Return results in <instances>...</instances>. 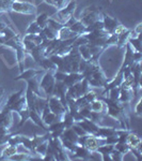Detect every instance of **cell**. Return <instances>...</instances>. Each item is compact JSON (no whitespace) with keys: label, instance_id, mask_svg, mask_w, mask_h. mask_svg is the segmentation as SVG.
Here are the masks:
<instances>
[{"label":"cell","instance_id":"30","mask_svg":"<svg viewBox=\"0 0 142 161\" xmlns=\"http://www.w3.org/2000/svg\"><path fill=\"white\" fill-rule=\"evenodd\" d=\"M38 66L45 70V71H57V66L53 64L49 57H44L40 64H38Z\"/></svg>","mask_w":142,"mask_h":161},{"label":"cell","instance_id":"44","mask_svg":"<svg viewBox=\"0 0 142 161\" xmlns=\"http://www.w3.org/2000/svg\"><path fill=\"white\" fill-rule=\"evenodd\" d=\"M47 26L49 28H51V29L56 30V31H59L62 27H63V25L60 24V23H58L56 19H53V17H49V19H48V23H47Z\"/></svg>","mask_w":142,"mask_h":161},{"label":"cell","instance_id":"43","mask_svg":"<svg viewBox=\"0 0 142 161\" xmlns=\"http://www.w3.org/2000/svg\"><path fill=\"white\" fill-rule=\"evenodd\" d=\"M104 29V24H103V20H97V22L93 23V24L87 26V33L91 32V31H95V30H102Z\"/></svg>","mask_w":142,"mask_h":161},{"label":"cell","instance_id":"20","mask_svg":"<svg viewBox=\"0 0 142 161\" xmlns=\"http://www.w3.org/2000/svg\"><path fill=\"white\" fill-rule=\"evenodd\" d=\"M135 99V93L133 89H126V88L121 87L120 96H119V101L122 102L125 105H129V103L133 102Z\"/></svg>","mask_w":142,"mask_h":161},{"label":"cell","instance_id":"6","mask_svg":"<svg viewBox=\"0 0 142 161\" xmlns=\"http://www.w3.org/2000/svg\"><path fill=\"white\" fill-rule=\"evenodd\" d=\"M53 73H55V71H45V73L43 74L42 79L40 80V86L43 89V92H45L47 98L53 96V87L56 84V79Z\"/></svg>","mask_w":142,"mask_h":161},{"label":"cell","instance_id":"53","mask_svg":"<svg viewBox=\"0 0 142 161\" xmlns=\"http://www.w3.org/2000/svg\"><path fill=\"white\" fill-rule=\"evenodd\" d=\"M4 92H6V89H4V87L0 86V101L4 98Z\"/></svg>","mask_w":142,"mask_h":161},{"label":"cell","instance_id":"27","mask_svg":"<svg viewBox=\"0 0 142 161\" xmlns=\"http://www.w3.org/2000/svg\"><path fill=\"white\" fill-rule=\"evenodd\" d=\"M114 149V145H110V144H104L100 145L97 148V152L102 155V160L103 161H111L110 158V154L112 153V150Z\"/></svg>","mask_w":142,"mask_h":161},{"label":"cell","instance_id":"15","mask_svg":"<svg viewBox=\"0 0 142 161\" xmlns=\"http://www.w3.org/2000/svg\"><path fill=\"white\" fill-rule=\"evenodd\" d=\"M76 38L69 39V40L60 41V43H59V45L57 46V48L55 51V54H53V55H58V56H62V57L68 55L69 52L72 51V48H73L74 41H75V39H76Z\"/></svg>","mask_w":142,"mask_h":161},{"label":"cell","instance_id":"38","mask_svg":"<svg viewBox=\"0 0 142 161\" xmlns=\"http://www.w3.org/2000/svg\"><path fill=\"white\" fill-rule=\"evenodd\" d=\"M12 134L11 129L8 128H0V146L1 145H6L10 136Z\"/></svg>","mask_w":142,"mask_h":161},{"label":"cell","instance_id":"31","mask_svg":"<svg viewBox=\"0 0 142 161\" xmlns=\"http://www.w3.org/2000/svg\"><path fill=\"white\" fill-rule=\"evenodd\" d=\"M78 52H79V54H80L82 59L88 60V61L92 60V54H91V51H90L89 44H88V43L79 45L78 46Z\"/></svg>","mask_w":142,"mask_h":161},{"label":"cell","instance_id":"45","mask_svg":"<svg viewBox=\"0 0 142 161\" xmlns=\"http://www.w3.org/2000/svg\"><path fill=\"white\" fill-rule=\"evenodd\" d=\"M71 0H53V6L57 10H61L68 6V3Z\"/></svg>","mask_w":142,"mask_h":161},{"label":"cell","instance_id":"23","mask_svg":"<svg viewBox=\"0 0 142 161\" xmlns=\"http://www.w3.org/2000/svg\"><path fill=\"white\" fill-rule=\"evenodd\" d=\"M84 79V75L81 73H74V72H72V73H66L65 75V79L63 80V83L68 86V88L74 86L75 84H77L78 82H80V80Z\"/></svg>","mask_w":142,"mask_h":161},{"label":"cell","instance_id":"46","mask_svg":"<svg viewBox=\"0 0 142 161\" xmlns=\"http://www.w3.org/2000/svg\"><path fill=\"white\" fill-rule=\"evenodd\" d=\"M110 158H111V161H122L124 160V155L114 148L110 154Z\"/></svg>","mask_w":142,"mask_h":161},{"label":"cell","instance_id":"16","mask_svg":"<svg viewBox=\"0 0 142 161\" xmlns=\"http://www.w3.org/2000/svg\"><path fill=\"white\" fill-rule=\"evenodd\" d=\"M45 73V70L44 69H34V68H30L27 70H24L23 72H20V74L17 77H15V80H31L35 76L38 75H43Z\"/></svg>","mask_w":142,"mask_h":161},{"label":"cell","instance_id":"2","mask_svg":"<svg viewBox=\"0 0 142 161\" xmlns=\"http://www.w3.org/2000/svg\"><path fill=\"white\" fill-rule=\"evenodd\" d=\"M10 11L19 13L24 15H34L37 14V6L31 2L23 1V0H13L10 4Z\"/></svg>","mask_w":142,"mask_h":161},{"label":"cell","instance_id":"18","mask_svg":"<svg viewBox=\"0 0 142 161\" xmlns=\"http://www.w3.org/2000/svg\"><path fill=\"white\" fill-rule=\"evenodd\" d=\"M38 77H40V75H38V76L33 77V79H31V80H26V82H27V87L30 88V89L32 90V92H34L37 96H38V97L47 98L45 95V92H43V89L40 86V80H41L38 79Z\"/></svg>","mask_w":142,"mask_h":161},{"label":"cell","instance_id":"37","mask_svg":"<svg viewBox=\"0 0 142 161\" xmlns=\"http://www.w3.org/2000/svg\"><path fill=\"white\" fill-rule=\"evenodd\" d=\"M48 19H49V16H48L47 13H41V14H38L34 22L43 29V28H45L46 26H47Z\"/></svg>","mask_w":142,"mask_h":161},{"label":"cell","instance_id":"32","mask_svg":"<svg viewBox=\"0 0 142 161\" xmlns=\"http://www.w3.org/2000/svg\"><path fill=\"white\" fill-rule=\"evenodd\" d=\"M130 38V29H126L122 33L118 36V47H125V45L128 43V39Z\"/></svg>","mask_w":142,"mask_h":161},{"label":"cell","instance_id":"13","mask_svg":"<svg viewBox=\"0 0 142 161\" xmlns=\"http://www.w3.org/2000/svg\"><path fill=\"white\" fill-rule=\"evenodd\" d=\"M102 20H103V24H104V30L107 31L108 35H114L117 28L121 24L118 19H113V17L109 16L107 14H103Z\"/></svg>","mask_w":142,"mask_h":161},{"label":"cell","instance_id":"39","mask_svg":"<svg viewBox=\"0 0 142 161\" xmlns=\"http://www.w3.org/2000/svg\"><path fill=\"white\" fill-rule=\"evenodd\" d=\"M120 92H121V86L118 87H113L110 90H108V92L106 93V97L109 98L110 100L117 101L119 100V96H120Z\"/></svg>","mask_w":142,"mask_h":161},{"label":"cell","instance_id":"8","mask_svg":"<svg viewBox=\"0 0 142 161\" xmlns=\"http://www.w3.org/2000/svg\"><path fill=\"white\" fill-rule=\"evenodd\" d=\"M64 26L68 27L69 29H71V31H73L76 36H82L87 33V27L82 24L80 19L74 17V15L64 24Z\"/></svg>","mask_w":142,"mask_h":161},{"label":"cell","instance_id":"21","mask_svg":"<svg viewBox=\"0 0 142 161\" xmlns=\"http://www.w3.org/2000/svg\"><path fill=\"white\" fill-rule=\"evenodd\" d=\"M77 124L80 125L81 128L84 129L88 134H93V136H95V134L97 133V130H99V128L100 126V125L93 123L90 119H84V120L79 121V123H77Z\"/></svg>","mask_w":142,"mask_h":161},{"label":"cell","instance_id":"19","mask_svg":"<svg viewBox=\"0 0 142 161\" xmlns=\"http://www.w3.org/2000/svg\"><path fill=\"white\" fill-rule=\"evenodd\" d=\"M125 48H126V52H125V56H124V60H123V64L121 66V68L119 71L122 72L125 68H129V67L133 66L134 64V50L131 48V46L129 45V43H127L125 45Z\"/></svg>","mask_w":142,"mask_h":161},{"label":"cell","instance_id":"10","mask_svg":"<svg viewBox=\"0 0 142 161\" xmlns=\"http://www.w3.org/2000/svg\"><path fill=\"white\" fill-rule=\"evenodd\" d=\"M13 126V112L8 106L0 108V128L11 129Z\"/></svg>","mask_w":142,"mask_h":161},{"label":"cell","instance_id":"24","mask_svg":"<svg viewBox=\"0 0 142 161\" xmlns=\"http://www.w3.org/2000/svg\"><path fill=\"white\" fill-rule=\"evenodd\" d=\"M29 55L32 57L33 60L38 64L44 57H46L45 56V46H43L42 44H40V45H38L37 47H34L30 52Z\"/></svg>","mask_w":142,"mask_h":161},{"label":"cell","instance_id":"48","mask_svg":"<svg viewBox=\"0 0 142 161\" xmlns=\"http://www.w3.org/2000/svg\"><path fill=\"white\" fill-rule=\"evenodd\" d=\"M2 35L6 36V37H9V38H15L17 35H18V33L15 32V31L13 30L12 28L10 27V26H8V27L6 28V30L3 31V33H2Z\"/></svg>","mask_w":142,"mask_h":161},{"label":"cell","instance_id":"9","mask_svg":"<svg viewBox=\"0 0 142 161\" xmlns=\"http://www.w3.org/2000/svg\"><path fill=\"white\" fill-rule=\"evenodd\" d=\"M48 106H49L50 111L53 114H56L57 116H59L61 118L63 116V114L65 112H68V108L64 106L62 101L59 98L55 97V96H51V97L48 98Z\"/></svg>","mask_w":142,"mask_h":161},{"label":"cell","instance_id":"33","mask_svg":"<svg viewBox=\"0 0 142 161\" xmlns=\"http://www.w3.org/2000/svg\"><path fill=\"white\" fill-rule=\"evenodd\" d=\"M61 136L65 137V139H66V140H68V141H72V142L77 143V144H78L79 136L73 130V128H68V129H65V130L63 131V133H62V136Z\"/></svg>","mask_w":142,"mask_h":161},{"label":"cell","instance_id":"7","mask_svg":"<svg viewBox=\"0 0 142 161\" xmlns=\"http://www.w3.org/2000/svg\"><path fill=\"white\" fill-rule=\"evenodd\" d=\"M126 143L129 146L130 152L135 155L137 160H141V139L134 132H129L126 139Z\"/></svg>","mask_w":142,"mask_h":161},{"label":"cell","instance_id":"40","mask_svg":"<svg viewBox=\"0 0 142 161\" xmlns=\"http://www.w3.org/2000/svg\"><path fill=\"white\" fill-rule=\"evenodd\" d=\"M41 31H42V28H41L35 22H32L28 26L27 30H26V35H38Z\"/></svg>","mask_w":142,"mask_h":161},{"label":"cell","instance_id":"55","mask_svg":"<svg viewBox=\"0 0 142 161\" xmlns=\"http://www.w3.org/2000/svg\"><path fill=\"white\" fill-rule=\"evenodd\" d=\"M3 1H7V2H12L13 0H3Z\"/></svg>","mask_w":142,"mask_h":161},{"label":"cell","instance_id":"26","mask_svg":"<svg viewBox=\"0 0 142 161\" xmlns=\"http://www.w3.org/2000/svg\"><path fill=\"white\" fill-rule=\"evenodd\" d=\"M90 108H91L92 112H97V113H102L105 114V115L106 112H107V106H106L105 102L99 97L90 103Z\"/></svg>","mask_w":142,"mask_h":161},{"label":"cell","instance_id":"36","mask_svg":"<svg viewBox=\"0 0 142 161\" xmlns=\"http://www.w3.org/2000/svg\"><path fill=\"white\" fill-rule=\"evenodd\" d=\"M61 120H62V123L64 124V127H65V129L72 128V127H73V125L75 124L74 117L72 116V114L69 113L68 111L65 112V113L63 114V116H62Z\"/></svg>","mask_w":142,"mask_h":161},{"label":"cell","instance_id":"17","mask_svg":"<svg viewBox=\"0 0 142 161\" xmlns=\"http://www.w3.org/2000/svg\"><path fill=\"white\" fill-rule=\"evenodd\" d=\"M102 17H103V15L100 14L99 10L94 9V8H93V9L88 13V14H86L84 17H81V19H80L82 24L87 27V26L91 25V24H93V23L97 22V20H100L102 19Z\"/></svg>","mask_w":142,"mask_h":161},{"label":"cell","instance_id":"14","mask_svg":"<svg viewBox=\"0 0 142 161\" xmlns=\"http://www.w3.org/2000/svg\"><path fill=\"white\" fill-rule=\"evenodd\" d=\"M66 92H68V86H66L63 82H58V80H56L53 96L59 98V99L62 101V103L64 104V106L68 108V104H66Z\"/></svg>","mask_w":142,"mask_h":161},{"label":"cell","instance_id":"22","mask_svg":"<svg viewBox=\"0 0 142 161\" xmlns=\"http://www.w3.org/2000/svg\"><path fill=\"white\" fill-rule=\"evenodd\" d=\"M73 157H71V159H82V160H91V150H89L88 148H86L84 146H81V145H78L77 146L76 150L73 153Z\"/></svg>","mask_w":142,"mask_h":161},{"label":"cell","instance_id":"49","mask_svg":"<svg viewBox=\"0 0 142 161\" xmlns=\"http://www.w3.org/2000/svg\"><path fill=\"white\" fill-rule=\"evenodd\" d=\"M141 102H142V99L140 98V99L138 100V102L136 103L135 108H134V112H135V115L138 116V117H141L142 113H141Z\"/></svg>","mask_w":142,"mask_h":161},{"label":"cell","instance_id":"47","mask_svg":"<svg viewBox=\"0 0 142 161\" xmlns=\"http://www.w3.org/2000/svg\"><path fill=\"white\" fill-rule=\"evenodd\" d=\"M72 128H73V130L76 132L77 134H78L79 136H87V132L84 130V129L81 128V126L79 124H77V123H75L74 125H73V127H72Z\"/></svg>","mask_w":142,"mask_h":161},{"label":"cell","instance_id":"41","mask_svg":"<svg viewBox=\"0 0 142 161\" xmlns=\"http://www.w3.org/2000/svg\"><path fill=\"white\" fill-rule=\"evenodd\" d=\"M22 134H11L7 142V145H22Z\"/></svg>","mask_w":142,"mask_h":161},{"label":"cell","instance_id":"28","mask_svg":"<svg viewBox=\"0 0 142 161\" xmlns=\"http://www.w3.org/2000/svg\"><path fill=\"white\" fill-rule=\"evenodd\" d=\"M95 136L103 137V139H106V137L111 136H117V128H114V127H102V126H99V130H97V133L95 134Z\"/></svg>","mask_w":142,"mask_h":161},{"label":"cell","instance_id":"25","mask_svg":"<svg viewBox=\"0 0 142 161\" xmlns=\"http://www.w3.org/2000/svg\"><path fill=\"white\" fill-rule=\"evenodd\" d=\"M29 119H31V121L37 125L38 127H40L41 129H43V130H45L47 132V126L44 124L40 113H38V112L34 110H29Z\"/></svg>","mask_w":142,"mask_h":161},{"label":"cell","instance_id":"51","mask_svg":"<svg viewBox=\"0 0 142 161\" xmlns=\"http://www.w3.org/2000/svg\"><path fill=\"white\" fill-rule=\"evenodd\" d=\"M8 26H9V25H8L7 23L1 19V17H0V35H2V33H3V31L6 30V28L8 27Z\"/></svg>","mask_w":142,"mask_h":161},{"label":"cell","instance_id":"4","mask_svg":"<svg viewBox=\"0 0 142 161\" xmlns=\"http://www.w3.org/2000/svg\"><path fill=\"white\" fill-rule=\"evenodd\" d=\"M91 90V86H90L89 82L84 79H82L80 82L75 84L74 86L68 88L66 92V98H72V99H77V98L81 97V96L86 95L88 92Z\"/></svg>","mask_w":142,"mask_h":161},{"label":"cell","instance_id":"50","mask_svg":"<svg viewBox=\"0 0 142 161\" xmlns=\"http://www.w3.org/2000/svg\"><path fill=\"white\" fill-rule=\"evenodd\" d=\"M134 62H137V64H141L142 60V53L141 52H135L134 51Z\"/></svg>","mask_w":142,"mask_h":161},{"label":"cell","instance_id":"35","mask_svg":"<svg viewBox=\"0 0 142 161\" xmlns=\"http://www.w3.org/2000/svg\"><path fill=\"white\" fill-rule=\"evenodd\" d=\"M128 43H129L131 48L135 52H141V35L134 38H129L128 39Z\"/></svg>","mask_w":142,"mask_h":161},{"label":"cell","instance_id":"34","mask_svg":"<svg viewBox=\"0 0 142 161\" xmlns=\"http://www.w3.org/2000/svg\"><path fill=\"white\" fill-rule=\"evenodd\" d=\"M42 119H43L44 124H45L46 126L48 127L49 125L56 123V121L61 120V117H59V116H57L56 114H53L51 111H49L47 114H45L44 116H42Z\"/></svg>","mask_w":142,"mask_h":161},{"label":"cell","instance_id":"12","mask_svg":"<svg viewBox=\"0 0 142 161\" xmlns=\"http://www.w3.org/2000/svg\"><path fill=\"white\" fill-rule=\"evenodd\" d=\"M25 152V153H30L27 148H25L23 145H7L3 148L0 156V160H9L12 156H14L17 153Z\"/></svg>","mask_w":142,"mask_h":161},{"label":"cell","instance_id":"54","mask_svg":"<svg viewBox=\"0 0 142 161\" xmlns=\"http://www.w3.org/2000/svg\"><path fill=\"white\" fill-rule=\"evenodd\" d=\"M44 1H45L46 3L50 4V6H53V0H44Z\"/></svg>","mask_w":142,"mask_h":161},{"label":"cell","instance_id":"29","mask_svg":"<svg viewBox=\"0 0 142 161\" xmlns=\"http://www.w3.org/2000/svg\"><path fill=\"white\" fill-rule=\"evenodd\" d=\"M78 36H76L73 31H71L68 27H65L63 25V27L61 28L60 30L58 31V39L61 41L63 40H69V39H73V38H76Z\"/></svg>","mask_w":142,"mask_h":161},{"label":"cell","instance_id":"52","mask_svg":"<svg viewBox=\"0 0 142 161\" xmlns=\"http://www.w3.org/2000/svg\"><path fill=\"white\" fill-rule=\"evenodd\" d=\"M141 27H142V23H139V24L136 26V28L133 30V31H134V33H135V36L141 35Z\"/></svg>","mask_w":142,"mask_h":161},{"label":"cell","instance_id":"1","mask_svg":"<svg viewBox=\"0 0 142 161\" xmlns=\"http://www.w3.org/2000/svg\"><path fill=\"white\" fill-rule=\"evenodd\" d=\"M6 106L10 108L12 112L18 114L19 124L17 128L24 126L26 121L29 119V108H28L27 99H26V90H19L10 96L6 101Z\"/></svg>","mask_w":142,"mask_h":161},{"label":"cell","instance_id":"42","mask_svg":"<svg viewBox=\"0 0 142 161\" xmlns=\"http://www.w3.org/2000/svg\"><path fill=\"white\" fill-rule=\"evenodd\" d=\"M114 148L117 149V150H119L120 153H122L124 156L127 154V153L130 152L129 146H128L126 142H118L117 144L114 145Z\"/></svg>","mask_w":142,"mask_h":161},{"label":"cell","instance_id":"11","mask_svg":"<svg viewBox=\"0 0 142 161\" xmlns=\"http://www.w3.org/2000/svg\"><path fill=\"white\" fill-rule=\"evenodd\" d=\"M0 44L3 46H8V47L12 48V50H17L20 46H24L23 38L19 33L15 38H9L3 35H0Z\"/></svg>","mask_w":142,"mask_h":161},{"label":"cell","instance_id":"5","mask_svg":"<svg viewBox=\"0 0 142 161\" xmlns=\"http://www.w3.org/2000/svg\"><path fill=\"white\" fill-rule=\"evenodd\" d=\"M76 6H77L76 1H75V0H71L65 8H63V9H61V10H58V12L53 15V19H56L57 22L60 23V24L64 25L74 15V12H75V10H76Z\"/></svg>","mask_w":142,"mask_h":161},{"label":"cell","instance_id":"3","mask_svg":"<svg viewBox=\"0 0 142 161\" xmlns=\"http://www.w3.org/2000/svg\"><path fill=\"white\" fill-rule=\"evenodd\" d=\"M104 144H106L105 139L96 136H93V134H87V136H79V140H78V145L84 146L86 148L91 150V152L97 150V148H99L100 145H104Z\"/></svg>","mask_w":142,"mask_h":161}]
</instances>
